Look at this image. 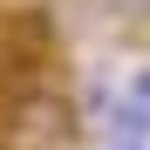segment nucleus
<instances>
[{"label":"nucleus","instance_id":"1","mask_svg":"<svg viewBox=\"0 0 150 150\" xmlns=\"http://www.w3.org/2000/svg\"><path fill=\"white\" fill-rule=\"evenodd\" d=\"M75 130H82V116L62 89H21L7 103V150H62L75 143Z\"/></svg>","mask_w":150,"mask_h":150},{"label":"nucleus","instance_id":"2","mask_svg":"<svg viewBox=\"0 0 150 150\" xmlns=\"http://www.w3.org/2000/svg\"><path fill=\"white\" fill-rule=\"evenodd\" d=\"M103 14H123V21H150V0H96Z\"/></svg>","mask_w":150,"mask_h":150},{"label":"nucleus","instance_id":"3","mask_svg":"<svg viewBox=\"0 0 150 150\" xmlns=\"http://www.w3.org/2000/svg\"><path fill=\"white\" fill-rule=\"evenodd\" d=\"M103 150H143V143H130V137H116V143H103Z\"/></svg>","mask_w":150,"mask_h":150}]
</instances>
